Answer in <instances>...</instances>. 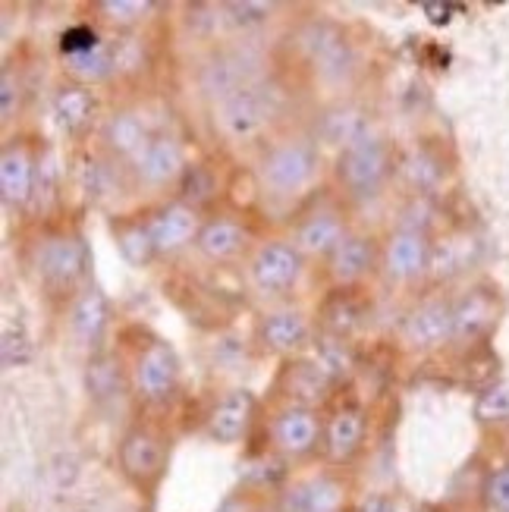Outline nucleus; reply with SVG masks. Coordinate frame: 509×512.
<instances>
[{"label":"nucleus","instance_id":"dca6fc26","mask_svg":"<svg viewBox=\"0 0 509 512\" xmlns=\"http://www.w3.org/2000/svg\"><path fill=\"white\" fill-rule=\"evenodd\" d=\"M346 220L340 211H330V208H321V211H312L308 214L299 230H296V249L299 252H308V255H334L343 239H346Z\"/></svg>","mask_w":509,"mask_h":512},{"label":"nucleus","instance_id":"412c9836","mask_svg":"<svg viewBox=\"0 0 509 512\" xmlns=\"http://www.w3.org/2000/svg\"><path fill=\"white\" fill-rule=\"evenodd\" d=\"M246 242H249V233L242 230V224H236L230 217H214L198 230L195 249L208 261H230L246 249Z\"/></svg>","mask_w":509,"mask_h":512},{"label":"nucleus","instance_id":"1a4fd4ad","mask_svg":"<svg viewBox=\"0 0 509 512\" xmlns=\"http://www.w3.org/2000/svg\"><path fill=\"white\" fill-rule=\"evenodd\" d=\"M349 503V484L330 472L302 478L277 497V512H343Z\"/></svg>","mask_w":509,"mask_h":512},{"label":"nucleus","instance_id":"cd10ccee","mask_svg":"<svg viewBox=\"0 0 509 512\" xmlns=\"http://www.w3.org/2000/svg\"><path fill=\"white\" fill-rule=\"evenodd\" d=\"M66 66L82 82H101L110 73H117V44H98L95 51L66 57Z\"/></svg>","mask_w":509,"mask_h":512},{"label":"nucleus","instance_id":"f8f14e48","mask_svg":"<svg viewBox=\"0 0 509 512\" xmlns=\"http://www.w3.org/2000/svg\"><path fill=\"white\" fill-rule=\"evenodd\" d=\"M145 227L154 242V252H161V255L180 252L183 246L195 242L198 230H202V224H198V211L183 202H170L158 211H151Z\"/></svg>","mask_w":509,"mask_h":512},{"label":"nucleus","instance_id":"7c9ffc66","mask_svg":"<svg viewBox=\"0 0 509 512\" xmlns=\"http://www.w3.org/2000/svg\"><path fill=\"white\" fill-rule=\"evenodd\" d=\"M151 10L154 4H148V0H104V4H98V13H104V19L117 22V26L142 22Z\"/></svg>","mask_w":509,"mask_h":512},{"label":"nucleus","instance_id":"a878e982","mask_svg":"<svg viewBox=\"0 0 509 512\" xmlns=\"http://www.w3.org/2000/svg\"><path fill=\"white\" fill-rule=\"evenodd\" d=\"M85 387H88V396H92L98 406L123 399L126 381H123L120 362H114L110 355H98V359H92L88 362V371H85Z\"/></svg>","mask_w":509,"mask_h":512},{"label":"nucleus","instance_id":"a211bd4d","mask_svg":"<svg viewBox=\"0 0 509 512\" xmlns=\"http://www.w3.org/2000/svg\"><path fill=\"white\" fill-rule=\"evenodd\" d=\"M107 318H110V305H107V296L101 289L88 286L76 296L73 308H70V330L79 346H95L104 330H107Z\"/></svg>","mask_w":509,"mask_h":512},{"label":"nucleus","instance_id":"5701e85b","mask_svg":"<svg viewBox=\"0 0 509 512\" xmlns=\"http://www.w3.org/2000/svg\"><path fill=\"white\" fill-rule=\"evenodd\" d=\"M261 340L274 352H296L308 340V318L299 308H280L264 315L261 321Z\"/></svg>","mask_w":509,"mask_h":512},{"label":"nucleus","instance_id":"2eb2a0df","mask_svg":"<svg viewBox=\"0 0 509 512\" xmlns=\"http://www.w3.org/2000/svg\"><path fill=\"white\" fill-rule=\"evenodd\" d=\"M186 173L183 167V148L167 136L151 139L139 154H136V176L145 186H167L180 180Z\"/></svg>","mask_w":509,"mask_h":512},{"label":"nucleus","instance_id":"39448f33","mask_svg":"<svg viewBox=\"0 0 509 512\" xmlns=\"http://www.w3.org/2000/svg\"><path fill=\"white\" fill-rule=\"evenodd\" d=\"M32 267L48 286L70 289L85 277L88 249H85V242L73 233H48L35 242Z\"/></svg>","mask_w":509,"mask_h":512},{"label":"nucleus","instance_id":"bb28decb","mask_svg":"<svg viewBox=\"0 0 509 512\" xmlns=\"http://www.w3.org/2000/svg\"><path fill=\"white\" fill-rule=\"evenodd\" d=\"M95 98L82 85H66L54 95V117L66 132H79L88 120H92Z\"/></svg>","mask_w":509,"mask_h":512},{"label":"nucleus","instance_id":"f3484780","mask_svg":"<svg viewBox=\"0 0 509 512\" xmlns=\"http://www.w3.org/2000/svg\"><path fill=\"white\" fill-rule=\"evenodd\" d=\"M35 186V161L26 145L10 142L0 154V192L7 205H26Z\"/></svg>","mask_w":509,"mask_h":512},{"label":"nucleus","instance_id":"20e7f679","mask_svg":"<svg viewBox=\"0 0 509 512\" xmlns=\"http://www.w3.org/2000/svg\"><path fill=\"white\" fill-rule=\"evenodd\" d=\"M167 456L170 447L167 440L148 428V425H132L117 447V459H120V472L126 475V481H132L139 491H154L158 481L167 472Z\"/></svg>","mask_w":509,"mask_h":512},{"label":"nucleus","instance_id":"72a5a7b5","mask_svg":"<svg viewBox=\"0 0 509 512\" xmlns=\"http://www.w3.org/2000/svg\"><path fill=\"white\" fill-rule=\"evenodd\" d=\"M224 10L227 13H239L233 19L236 26H258V22H264L274 13V4H249V0H246V4H227Z\"/></svg>","mask_w":509,"mask_h":512},{"label":"nucleus","instance_id":"6e6552de","mask_svg":"<svg viewBox=\"0 0 509 512\" xmlns=\"http://www.w3.org/2000/svg\"><path fill=\"white\" fill-rule=\"evenodd\" d=\"M180 384V362L164 340H151L132 362V387L145 403H167Z\"/></svg>","mask_w":509,"mask_h":512},{"label":"nucleus","instance_id":"f257e3e1","mask_svg":"<svg viewBox=\"0 0 509 512\" xmlns=\"http://www.w3.org/2000/svg\"><path fill=\"white\" fill-rule=\"evenodd\" d=\"M264 60L261 54L252 48V44H233V48H220L214 51L202 70H198V88L224 104L227 98L239 95L242 88L258 85L264 76Z\"/></svg>","mask_w":509,"mask_h":512},{"label":"nucleus","instance_id":"f03ea898","mask_svg":"<svg viewBox=\"0 0 509 512\" xmlns=\"http://www.w3.org/2000/svg\"><path fill=\"white\" fill-rule=\"evenodd\" d=\"M280 107H283L280 88L261 79L258 85L242 88L239 95L227 98L217 107V129L233 142H246L258 136L261 129H268V123L280 114Z\"/></svg>","mask_w":509,"mask_h":512},{"label":"nucleus","instance_id":"e433bc0d","mask_svg":"<svg viewBox=\"0 0 509 512\" xmlns=\"http://www.w3.org/2000/svg\"><path fill=\"white\" fill-rule=\"evenodd\" d=\"M217 512H258L255 509V503L249 500V497H230V500H224V506H220Z\"/></svg>","mask_w":509,"mask_h":512},{"label":"nucleus","instance_id":"6ab92c4d","mask_svg":"<svg viewBox=\"0 0 509 512\" xmlns=\"http://www.w3.org/2000/svg\"><path fill=\"white\" fill-rule=\"evenodd\" d=\"M428 258H431L428 239L418 230H406V233H396L387 242L384 267L393 280H412L428 267Z\"/></svg>","mask_w":509,"mask_h":512},{"label":"nucleus","instance_id":"7ed1b4c3","mask_svg":"<svg viewBox=\"0 0 509 512\" xmlns=\"http://www.w3.org/2000/svg\"><path fill=\"white\" fill-rule=\"evenodd\" d=\"M321 170V154L305 139L277 142L261 161V183L277 195H299L315 183Z\"/></svg>","mask_w":509,"mask_h":512},{"label":"nucleus","instance_id":"473e14b6","mask_svg":"<svg viewBox=\"0 0 509 512\" xmlns=\"http://www.w3.org/2000/svg\"><path fill=\"white\" fill-rule=\"evenodd\" d=\"M478 418L484 421H503L509 418V387H494L481 393L478 399Z\"/></svg>","mask_w":509,"mask_h":512},{"label":"nucleus","instance_id":"9b49d317","mask_svg":"<svg viewBox=\"0 0 509 512\" xmlns=\"http://www.w3.org/2000/svg\"><path fill=\"white\" fill-rule=\"evenodd\" d=\"M271 440H274V447L283 456L302 459V456H312L318 450V443L324 440V425H321V418H318L315 409H308V406H286L274 418Z\"/></svg>","mask_w":509,"mask_h":512},{"label":"nucleus","instance_id":"c9c22d12","mask_svg":"<svg viewBox=\"0 0 509 512\" xmlns=\"http://www.w3.org/2000/svg\"><path fill=\"white\" fill-rule=\"evenodd\" d=\"M16 104H19V82L13 70H4V82H0V110H4V120L13 117Z\"/></svg>","mask_w":509,"mask_h":512},{"label":"nucleus","instance_id":"4468645a","mask_svg":"<svg viewBox=\"0 0 509 512\" xmlns=\"http://www.w3.org/2000/svg\"><path fill=\"white\" fill-rule=\"evenodd\" d=\"M365 434H368V421H365L362 409H356V406L337 409L324 425V450H327L330 462H349L362 450Z\"/></svg>","mask_w":509,"mask_h":512},{"label":"nucleus","instance_id":"4be33fe9","mask_svg":"<svg viewBox=\"0 0 509 512\" xmlns=\"http://www.w3.org/2000/svg\"><path fill=\"white\" fill-rule=\"evenodd\" d=\"M374 242L368 236H346L343 239V246L327 258V271L330 277H334V283L340 286H349V283H356L362 280L371 267H374Z\"/></svg>","mask_w":509,"mask_h":512},{"label":"nucleus","instance_id":"4c0bfd02","mask_svg":"<svg viewBox=\"0 0 509 512\" xmlns=\"http://www.w3.org/2000/svg\"><path fill=\"white\" fill-rule=\"evenodd\" d=\"M359 512H396V503L390 497H368Z\"/></svg>","mask_w":509,"mask_h":512},{"label":"nucleus","instance_id":"0eeeda50","mask_svg":"<svg viewBox=\"0 0 509 512\" xmlns=\"http://www.w3.org/2000/svg\"><path fill=\"white\" fill-rule=\"evenodd\" d=\"M390 173V154L387 145L374 136L356 139L340 154V180L352 195H374Z\"/></svg>","mask_w":509,"mask_h":512},{"label":"nucleus","instance_id":"f704fd0d","mask_svg":"<svg viewBox=\"0 0 509 512\" xmlns=\"http://www.w3.org/2000/svg\"><path fill=\"white\" fill-rule=\"evenodd\" d=\"M98 38H95V32L92 29H73V32H66L63 35V54L66 57H76V54H85V51H95L98 48Z\"/></svg>","mask_w":509,"mask_h":512},{"label":"nucleus","instance_id":"2f4dec72","mask_svg":"<svg viewBox=\"0 0 509 512\" xmlns=\"http://www.w3.org/2000/svg\"><path fill=\"white\" fill-rule=\"evenodd\" d=\"M484 503L494 512H509V465L497 469L484 484Z\"/></svg>","mask_w":509,"mask_h":512},{"label":"nucleus","instance_id":"423d86ee","mask_svg":"<svg viewBox=\"0 0 509 512\" xmlns=\"http://www.w3.org/2000/svg\"><path fill=\"white\" fill-rule=\"evenodd\" d=\"M249 277L261 296L290 293L302 277V252L293 242H283V239L264 242L249 261Z\"/></svg>","mask_w":509,"mask_h":512},{"label":"nucleus","instance_id":"b1692460","mask_svg":"<svg viewBox=\"0 0 509 512\" xmlns=\"http://www.w3.org/2000/svg\"><path fill=\"white\" fill-rule=\"evenodd\" d=\"M494 299L488 293H469L462 302L453 305V340H475L494 321Z\"/></svg>","mask_w":509,"mask_h":512},{"label":"nucleus","instance_id":"c85d7f7f","mask_svg":"<svg viewBox=\"0 0 509 512\" xmlns=\"http://www.w3.org/2000/svg\"><path fill=\"white\" fill-rule=\"evenodd\" d=\"M117 242H120V252H123V258H126L129 264H136V267L148 264V261H151V255H158V252H154V242H151V236H148L145 220H136V224H126V227H120V233H117Z\"/></svg>","mask_w":509,"mask_h":512},{"label":"nucleus","instance_id":"ddd939ff","mask_svg":"<svg viewBox=\"0 0 509 512\" xmlns=\"http://www.w3.org/2000/svg\"><path fill=\"white\" fill-rule=\"evenodd\" d=\"M252 418H255L252 390H230L220 396L214 409L208 412V434H211V440L230 447V443H239L249 434Z\"/></svg>","mask_w":509,"mask_h":512},{"label":"nucleus","instance_id":"c756f323","mask_svg":"<svg viewBox=\"0 0 509 512\" xmlns=\"http://www.w3.org/2000/svg\"><path fill=\"white\" fill-rule=\"evenodd\" d=\"M324 136H327V142H337V145L349 148L352 142L365 136L359 114H352V110H337V114L324 117Z\"/></svg>","mask_w":509,"mask_h":512},{"label":"nucleus","instance_id":"9d476101","mask_svg":"<svg viewBox=\"0 0 509 512\" xmlns=\"http://www.w3.org/2000/svg\"><path fill=\"white\" fill-rule=\"evenodd\" d=\"M302 48L324 79H334V82L346 79L352 73V66H356L352 44L337 26H330V22H312V26L302 32Z\"/></svg>","mask_w":509,"mask_h":512},{"label":"nucleus","instance_id":"393cba45","mask_svg":"<svg viewBox=\"0 0 509 512\" xmlns=\"http://www.w3.org/2000/svg\"><path fill=\"white\" fill-rule=\"evenodd\" d=\"M151 142L148 136V126L139 114L132 110H123V114H114L104 123V145L114 151V154H136Z\"/></svg>","mask_w":509,"mask_h":512},{"label":"nucleus","instance_id":"aec40b11","mask_svg":"<svg viewBox=\"0 0 509 512\" xmlns=\"http://www.w3.org/2000/svg\"><path fill=\"white\" fill-rule=\"evenodd\" d=\"M406 340L422 349L453 340V305H447V302L418 305L406 318Z\"/></svg>","mask_w":509,"mask_h":512}]
</instances>
